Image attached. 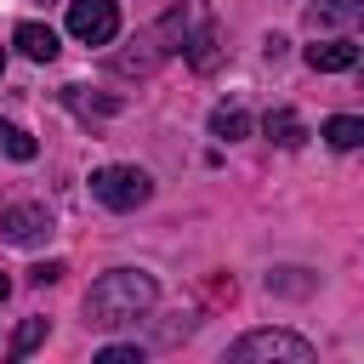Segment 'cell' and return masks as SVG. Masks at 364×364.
I'll return each mask as SVG.
<instances>
[{
	"label": "cell",
	"mask_w": 364,
	"mask_h": 364,
	"mask_svg": "<svg viewBox=\"0 0 364 364\" xmlns=\"http://www.w3.org/2000/svg\"><path fill=\"white\" fill-rule=\"evenodd\" d=\"M154 296H159L154 273H136V267H114V273H102V279L85 290V324H97V330H119V324H136V318L154 307Z\"/></svg>",
	"instance_id": "6da1fadb"
},
{
	"label": "cell",
	"mask_w": 364,
	"mask_h": 364,
	"mask_svg": "<svg viewBox=\"0 0 364 364\" xmlns=\"http://www.w3.org/2000/svg\"><path fill=\"white\" fill-rule=\"evenodd\" d=\"M228 358H233V364H273V358L307 364V358H313V341L296 336V330H250V336H239V341L228 347Z\"/></svg>",
	"instance_id": "7a4b0ae2"
},
{
	"label": "cell",
	"mask_w": 364,
	"mask_h": 364,
	"mask_svg": "<svg viewBox=\"0 0 364 364\" xmlns=\"http://www.w3.org/2000/svg\"><path fill=\"white\" fill-rule=\"evenodd\" d=\"M148 193H154V182L136 165H102V171H91V199L108 205V210H136V205H148Z\"/></svg>",
	"instance_id": "3957f363"
},
{
	"label": "cell",
	"mask_w": 364,
	"mask_h": 364,
	"mask_svg": "<svg viewBox=\"0 0 364 364\" xmlns=\"http://www.w3.org/2000/svg\"><path fill=\"white\" fill-rule=\"evenodd\" d=\"M68 34L85 46H108L119 34V6L114 0H68Z\"/></svg>",
	"instance_id": "277c9868"
},
{
	"label": "cell",
	"mask_w": 364,
	"mask_h": 364,
	"mask_svg": "<svg viewBox=\"0 0 364 364\" xmlns=\"http://www.w3.org/2000/svg\"><path fill=\"white\" fill-rule=\"evenodd\" d=\"M51 233V210L34 199H0V239L11 245H40Z\"/></svg>",
	"instance_id": "5b68a950"
},
{
	"label": "cell",
	"mask_w": 364,
	"mask_h": 364,
	"mask_svg": "<svg viewBox=\"0 0 364 364\" xmlns=\"http://www.w3.org/2000/svg\"><path fill=\"white\" fill-rule=\"evenodd\" d=\"M353 63H358L353 40H318V46H307V68H318V74H341Z\"/></svg>",
	"instance_id": "8992f818"
},
{
	"label": "cell",
	"mask_w": 364,
	"mask_h": 364,
	"mask_svg": "<svg viewBox=\"0 0 364 364\" xmlns=\"http://www.w3.org/2000/svg\"><path fill=\"white\" fill-rule=\"evenodd\" d=\"M330 23H364V0H313L307 6V28H330Z\"/></svg>",
	"instance_id": "52a82bcc"
},
{
	"label": "cell",
	"mask_w": 364,
	"mask_h": 364,
	"mask_svg": "<svg viewBox=\"0 0 364 364\" xmlns=\"http://www.w3.org/2000/svg\"><path fill=\"white\" fill-rule=\"evenodd\" d=\"M11 40H17V51L34 57V63H51V57H57V34H51L46 23H17Z\"/></svg>",
	"instance_id": "ba28073f"
},
{
	"label": "cell",
	"mask_w": 364,
	"mask_h": 364,
	"mask_svg": "<svg viewBox=\"0 0 364 364\" xmlns=\"http://www.w3.org/2000/svg\"><path fill=\"white\" fill-rule=\"evenodd\" d=\"M262 131H267L279 148H301V142H307V125H301V114H296V108H273Z\"/></svg>",
	"instance_id": "9c48e42d"
},
{
	"label": "cell",
	"mask_w": 364,
	"mask_h": 364,
	"mask_svg": "<svg viewBox=\"0 0 364 364\" xmlns=\"http://www.w3.org/2000/svg\"><path fill=\"white\" fill-rule=\"evenodd\" d=\"M318 136H324L330 148H364V119H358V114H330Z\"/></svg>",
	"instance_id": "30bf717a"
},
{
	"label": "cell",
	"mask_w": 364,
	"mask_h": 364,
	"mask_svg": "<svg viewBox=\"0 0 364 364\" xmlns=\"http://www.w3.org/2000/svg\"><path fill=\"white\" fill-rule=\"evenodd\" d=\"M210 136H222V142L250 136V114H245V108H216V114H210Z\"/></svg>",
	"instance_id": "8fae6325"
},
{
	"label": "cell",
	"mask_w": 364,
	"mask_h": 364,
	"mask_svg": "<svg viewBox=\"0 0 364 364\" xmlns=\"http://www.w3.org/2000/svg\"><path fill=\"white\" fill-rule=\"evenodd\" d=\"M0 148H6L11 159H34V154H40V142H34L23 125H11V119H0Z\"/></svg>",
	"instance_id": "7c38bea8"
},
{
	"label": "cell",
	"mask_w": 364,
	"mask_h": 364,
	"mask_svg": "<svg viewBox=\"0 0 364 364\" xmlns=\"http://www.w3.org/2000/svg\"><path fill=\"white\" fill-rule=\"evenodd\" d=\"M40 341H46V318H28V324L17 330V341H11V358H28Z\"/></svg>",
	"instance_id": "4fadbf2b"
},
{
	"label": "cell",
	"mask_w": 364,
	"mask_h": 364,
	"mask_svg": "<svg viewBox=\"0 0 364 364\" xmlns=\"http://www.w3.org/2000/svg\"><path fill=\"white\" fill-rule=\"evenodd\" d=\"M97 364H142V347H102Z\"/></svg>",
	"instance_id": "5bb4252c"
},
{
	"label": "cell",
	"mask_w": 364,
	"mask_h": 364,
	"mask_svg": "<svg viewBox=\"0 0 364 364\" xmlns=\"http://www.w3.org/2000/svg\"><path fill=\"white\" fill-rule=\"evenodd\" d=\"M28 279L34 284H57L63 279V262H40V267H28Z\"/></svg>",
	"instance_id": "9a60e30c"
},
{
	"label": "cell",
	"mask_w": 364,
	"mask_h": 364,
	"mask_svg": "<svg viewBox=\"0 0 364 364\" xmlns=\"http://www.w3.org/2000/svg\"><path fill=\"white\" fill-rule=\"evenodd\" d=\"M6 296H11V279H6V273H0V301H6Z\"/></svg>",
	"instance_id": "2e32d148"
},
{
	"label": "cell",
	"mask_w": 364,
	"mask_h": 364,
	"mask_svg": "<svg viewBox=\"0 0 364 364\" xmlns=\"http://www.w3.org/2000/svg\"><path fill=\"white\" fill-rule=\"evenodd\" d=\"M40 6H51V0H40Z\"/></svg>",
	"instance_id": "e0dca14e"
},
{
	"label": "cell",
	"mask_w": 364,
	"mask_h": 364,
	"mask_svg": "<svg viewBox=\"0 0 364 364\" xmlns=\"http://www.w3.org/2000/svg\"><path fill=\"white\" fill-rule=\"evenodd\" d=\"M0 63H6V51H0Z\"/></svg>",
	"instance_id": "ac0fdd59"
}]
</instances>
